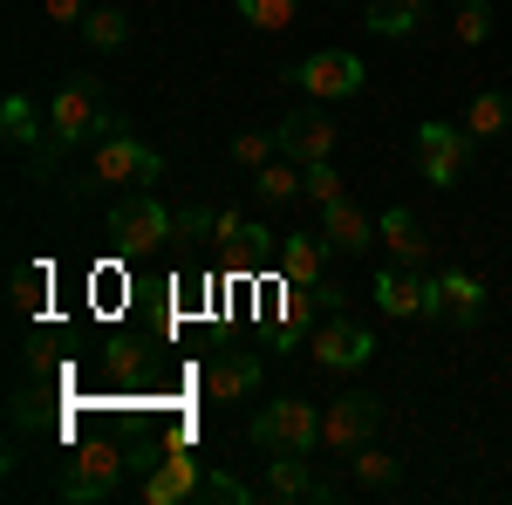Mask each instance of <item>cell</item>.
I'll use <instances>...</instances> for the list:
<instances>
[{
    "label": "cell",
    "mask_w": 512,
    "mask_h": 505,
    "mask_svg": "<svg viewBox=\"0 0 512 505\" xmlns=\"http://www.w3.org/2000/svg\"><path fill=\"white\" fill-rule=\"evenodd\" d=\"M417 21H424V7H410V0H369V28H376V35L403 41Z\"/></svg>",
    "instance_id": "21"
},
{
    "label": "cell",
    "mask_w": 512,
    "mask_h": 505,
    "mask_svg": "<svg viewBox=\"0 0 512 505\" xmlns=\"http://www.w3.org/2000/svg\"><path fill=\"white\" fill-rule=\"evenodd\" d=\"M335 151V123L321 117V110H287L280 117V157H294L301 171L321 164V157Z\"/></svg>",
    "instance_id": "9"
},
{
    "label": "cell",
    "mask_w": 512,
    "mask_h": 505,
    "mask_svg": "<svg viewBox=\"0 0 512 505\" xmlns=\"http://www.w3.org/2000/svg\"><path fill=\"white\" fill-rule=\"evenodd\" d=\"M294 82H301L315 103H342V96L362 89V62H355L349 48H315V55L294 69Z\"/></svg>",
    "instance_id": "8"
},
{
    "label": "cell",
    "mask_w": 512,
    "mask_h": 505,
    "mask_svg": "<svg viewBox=\"0 0 512 505\" xmlns=\"http://www.w3.org/2000/svg\"><path fill=\"white\" fill-rule=\"evenodd\" d=\"M376 308L383 314H431V280L417 267H383L376 273Z\"/></svg>",
    "instance_id": "15"
},
{
    "label": "cell",
    "mask_w": 512,
    "mask_h": 505,
    "mask_svg": "<svg viewBox=\"0 0 512 505\" xmlns=\"http://www.w3.org/2000/svg\"><path fill=\"white\" fill-rule=\"evenodd\" d=\"M410 7H431V0H410Z\"/></svg>",
    "instance_id": "35"
},
{
    "label": "cell",
    "mask_w": 512,
    "mask_h": 505,
    "mask_svg": "<svg viewBox=\"0 0 512 505\" xmlns=\"http://www.w3.org/2000/svg\"><path fill=\"white\" fill-rule=\"evenodd\" d=\"M267 499H280V505L321 499V505H328V499H335V485L308 471V451H280V458H274V471H267Z\"/></svg>",
    "instance_id": "10"
},
{
    "label": "cell",
    "mask_w": 512,
    "mask_h": 505,
    "mask_svg": "<svg viewBox=\"0 0 512 505\" xmlns=\"http://www.w3.org/2000/svg\"><path fill=\"white\" fill-rule=\"evenodd\" d=\"M198 499H205V505H253V485H239V478H219V471H205V478H198Z\"/></svg>",
    "instance_id": "29"
},
{
    "label": "cell",
    "mask_w": 512,
    "mask_h": 505,
    "mask_svg": "<svg viewBox=\"0 0 512 505\" xmlns=\"http://www.w3.org/2000/svg\"><path fill=\"white\" fill-rule=\"evenodd\" d=\"M198 458L192 451H171V458H158L151 465V478H144V505H178V499H198Z\"/></svg>",
    "instance_id": "13"
},
{
    "label": "cell",
    "mask_w": 512,
    "mask_h": 505,
    "mask_svg": "<svg viewBox=\"0 0 512 505\" xmlns=\"http://www.w3.org/2000/svg\"><path fill=\"white\" fill-rule=\"evenodd\" d=\"M308 294H315L321 308H342V301H349V294H342V287H335V280H328V273H321V280H315V287H308Z\"/></svg>",
    "instance_id": "34"
},
{
    "label": "cell",
    "mask_w": 512,
    "mask_h": 505,
    "mask_svg": "<svg viewBox=\"0 0 512 505\" xmlns=\"http://www.w3.org/2000/svg\"><path fill=\"white\" fill-rule=\"evenodd\" d=\"M239 233H246V219H239V212H219V233L212 239H219V246H239Z\"/></svg>",
    "instance_id": "33"
},
{
    "label": "cell",
    "mask_w": 512,
    "mask_h": 505,
    "mask_svg": "<svg viewBox=\"0 0 512 505\" xmlns=\"http://www.w3.org/2000/svg\"><path fill=\"white\" fill-rule=\"evenodd\" d=\"M465 130H472V137H506L512 130V96L506 89H478L472 110H465Z\"/></svg>",
    "instance_id": "19"
},
{
    "label": "cell",
    "mask_w": 512,
    "mask_h": 505,
    "mask_svg": "<svg viewBox=\"0 0 512 505\" xmlns=\"http://www.w3.org/2000/svg\"><path fill=\"white\" fill-rule=\"evenodd\" d=\"M260 355L253 349H233V355H219V362H205V396H219V403H239V396H253L260 389Z\"/></svg>",
    "instance_id": "14"
},
{
    "label": "cell",
    "mask_w": 512,
    "mask_h": 505,
    "mask_svg": "<svg viewBox=\"0 0 512 505\" xmlns=\"http://www.w3.org/2000/svg\"><path fill=\"white\" fill-rule=\"evenodd\" d=\"M369 355H376V335H369V328H355V321L315 328V362L321 369H362Z\"/></svg>",
    "instance_id": "12"
},
{
    "label": "cell",
    "mask_w": 512,
    "mask_h": 505,
    "mask_svg": "<svg viewBox=\"0 0 512 505\" xmlns=\"http://www.w3.org/2000/svg\"><path fill=\"white\" fill-rule=\"evenodd\" d=\"M301 192L315 198V205H335V198H342V171L321 157V164H308V171H301Z\"/></svg>",
    "instance_id": "28"
},
{
    "label": "cell",
    "mask_w": 512,
    "mask_h": 505,
    "mask_svg": "<svg viewBox=\"0 0 512 505\" xmlns=\"http://www.w3.org/2000/svg\"><path fill=\"white\" fill-rule=\"evenodd\" d=\"M82 35H89V48H123V41H130V14H123V7H89Z\"/></svg>",
    "instance_id": "23"
},
{
    "label": "cell",
    "mask_w": 512,
    "mask_h": 505,
    "mask_svg": "<svg viewBox=\"0 0 512 505\" xmlns=\"http://www.w3.org/2000/svg\"><path fill=\"white\" fill-rule=\"evenodd\" d=\"M253 444L260 451H315L321 444V417L308 396H280V403H267L260 417H253Z\"/></svg>",
    "instance_id": "2"
},
{
    "label": "cell",
    "mask_w": 512,
    "mask_h": 505,
    "mask_svg": "<svg viewBox=\"0 0 512 505\" xmlns=\"http://www.w3.org/2000/svg\"><path fill=\"white\" fill-rule=\"evenodd\" d=\"M239 14H246L253 28H267V35H280V28H294L301 0H239Z\"/></svg>",
    "instance_id": "25"
},
{
    "label": "cell",
    "mask_w": 512,
    "mask_h": 505,
    "mask_svg": "<svg viewBox=\"0 0 512 505\" xmlns=\"http://www.w3.org/2000/svg\"><path fill=\"white\" fill-rule=\"evenodd\" d=\"M328 233H294L280 239V273H287V287H315L321 273H328Z\"/></svg>",
    "instance_id": "17"
},
{
    "label": "cell",
    "mask_w": 512,
    "mask_h": 505,
    "mask_svg": "<svg viewBox=\"0 0 512 505\" xmlns=\"http://www.w3.org/2000/svg\"><path fill=\"white\" fill-rule=\"evenodd\" d=\"M7 294H14V314H21V321H35L41 301H48V267H14Z\"/></svg>",
    "instance_id": "22"
},
{
    "label": "cell",
    "mask_w": 512,
    "mask_h": 505,
    "mask_svg": "<svg viewBox=\"0 0 512 505\" xmlns=\"http://www.w3.org/2000/svg\"><path fill=\"white\" fill-rule=\"evenodd\" d=\"M0 137L14 144V151H28L41 137V123H35V103L28 96H7V110H0Z\"/></svg>",
    "instance_id": "24"
},
{
    "label": "cell",
    "mask_w": 512,
    "mask_h": 505,
    "mask_svg": "<svg viewBox=\"0 0 512 505\" xmlns=\"http://www.w3.org/2000/svg\"><path fill=\"white\" fill-rule=\"evenodd\" d=\"M89 7H96V0H41V14H48V21H89Z\"/></svg>",
    "instance_id": "32"
},
{
    "label": "cell",
    "mask_w": 512,
    "mask_h": 505,
    "mask_svg": "<svg viewBox=\"0 0 512 505\" xmlns=\"http://www.w3.org/2000/svg\"><path fill=\"white\" fill-rule=\"evenodd\" d=\"M376 424H383V403L362 396V389H342V396L321 410V444H328V451H362V444L376 437Z\"/></svg>",
    "instance_id": "7"
},
{
    "label": "cell",
    "mask_w": 512,
    "mask_h": 505,
    "mask_svg": "<svg viewBox=\"0 0 512 505\" xmlns=\"http://www.w3.org/2000/svg\"><path fill=\"white\" fill-rule=\"evenodd\" d=\"M321 233H328L335 253H362V246H369V219H362V205L335 198V205H321Z\"/></svg>",
    "instance_id": "18"
},
{
    "label": "cell",
    "mask_w": 512,
    "mask_h": 505,
    "mask_svg": "<svg viewBox=\"0 0 512 505\" xmlns=\"http://www.w3.org/2000/svg\"><path fill=\"white\" fill-rule=\"evenodd\" d=\"M478 137L458 130V123H424L417 130V164H424V185H458L465 164H472Z\"/></svg>",
    "instance_id": "6"
},
{
    "label": "cell",
    "mask_w": 512,
    "mask_h": 505,
    "mask_svg": "<svg viewBox=\"0 0 512 505\" xmlns=\"http://www.w3.org/2000/svg\"><path fill=\"white\" fill-rule=\"evenodd\" d=\"M233 157L246 164V171L274 164V157H280V130H239V137H233Z\"/></svg>",
    "instance_id": "26"
},
{
    "label": "cell",
    "mask_w": 512,
    "mask_h": 505,
    "mask_svg": "<svg viewBox=\"0 0 512 505\" xmlns=\"http://www.w3.org/2000/svg\"><path fill=\"white\" fill-rule=\"evenodd\" d=\"M349 471H355V485H362V492H396V485H403V465H396V458H383L376 444L349 451Z\"/></svg>",
    "instance_id": "20"
},
{
    "label": "cell",
    "mask_w": 512,
    "mask_h": 505,
    "mask_svg": "<svg viewBox=\"0 0 512 505\" xmlns=\"http://www.w3.org/2000/svg\"><path fill=\"white\" fill-rule=\"evenodd\" d=\"M376 239L390 246L396 267H424V253H431V233L417 226V212H403V205H390L383 219H376Z\"/></svg>",
    "instance_id": "16"
},
{
    "label": "cell",
    "mask_w": 512,
    "mask_h": 505,
    "mask_svg": "<svg viewBox=\"0 0 512 505\" xmlns=\"http://www.w3.org/2000/svg\"><path fill=\"white\" fill-rule=\"evenodd\" d=\"M451 35H458V41H485V35H492V7H485V0H458Z\"/></svg>",
    "instance_id": "30"
},
{
    "label": "cell",
    "mask_w": 512,
    "mask_h": 505,
    "mask_svg": "<svg viewBox=\"0 0 512 505\" xmlns=\"http://www.w3.org/2000/svg\"><path fill=\"white\" fill-rule=\"evenodd\" d=\"M171 233H178V212H164L151 192H130V198L110 205V239H117L123 253H151V246L171 239Z\"/></svg>",
    "instance_id": "5"
},
{
    "label": "cell",
    "mask_w": 512,
    "mask_h": 505,
    "mask_svg": "<svg viewBox=\"0 0 512 505\" xmlns=\"http://www.w3.org/2000/svg\"><path fill=\"white\" fill-rule=\"evenodd\" d=\"M123 465H130V458H123L117 444H82L76 458L62 465V485H55V492H62L69 505H96V499H110V492H117Z\"/></svg>",
    "instance_id": "4"
},
{
    "label": "cell",
    "mask_w": 512,
    "mask_h": 505,
    "mask_svg": "<svg viewBox=\"0 0 512 505\" xmlns=\"http://www.w3.org/2000/svg\"><path fill=\"white\" fill-rule=\"evenodd\" d=\"M294 192H301V164H294V157L260 164V198H294Z\"/></svg>",
    "instance_id": "27"
},
{
    "label": "cell",
    "mask_w": 512,
    "mask_h": 505,
    "mask_svg": "<svg viewBox=\"0 0 512 505\" xmlns=\"http://www.w3.org/2000/svg\"><path fill=\"white\" fill-rule=\"evenodd\" d=\"M178 233L185 239H212L219 233V212H212V205H185V212H178Z\"/></svg>",
    "instance_id": "31"
},
{
    "label": "cell",
    "mask_w": 512,
    "mask_h": 505,
    "mask_svg": "<svg viewBox=\"0 0 512 505\" xmlns=\"http://www.w3.org/2000/svg\"><path fill=\"white\" fill-rule=\"evenodd\" d=\"M431 314H437V321H451V328H478V314H485V287H478L472 273H437V280H431Z\"/></svg>",
    "instance_id": "11"
},
{
    "label": "cell",
    "mask_w": 512,
    "mask_h": 505,
    "mask_svg": "<svg viewBox=\"0 0 512 505\" xmlns=\"http://www.w3.org/2000/svg\"><path fill=\"white\" fill-rule=\"evenodd\" d=\"M96 117H103V82L96 76H69L62 89H55V103H48V144L35 151V178H48L55 157L96 130Z\"/></svg>",
    "instance_id": "1"
},
{
    "label": "cell",
    "mask_w": 512,
    "mask_h": 505,
    "mask_svg": "<svg viewBox=\"0 0 512 505\" xmlns=\"http://www.w3.org/2000/svg\"><path fill=\"white\" fill-rule=\"evenodd\" d=\"M164 171V157L151 144H137L117 117H110V137L96 144V171H89V185H151Z\"/></svg>",
    "instance_id": "3"
}]
</instances>
